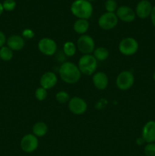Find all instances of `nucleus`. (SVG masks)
I'll return each instance as SVG.
<instances>
[{
    "label": "nucleus",
    "instance_id": "1",
    "mask_svg": "<svg viewBox=\"0 0 155 156\" xmlns=\"http://www.w3.org/2000/svg\"><path fill=\"white\" fill-rule=\"evenodd\" d=\"M59 76L67 84H75L80 80L81 73L76 64L71 62H65L59 66Z\"/></svg>",
    "mask_w": 155,
    "mask_h": 156
},
{
    "label": "nucleus",
    "instance_id": "2",
    "mask_svg": "<svg viewBox=\"0 0 155 156\" xmlns=\"http://www.w3.org/2000/svg\"><path fill=\"white\" fill-rule=\"evenodd\" d=\"M71 12L79 19L88 20L93 14V6L87 0H75L71 5Z\"/></svg>",
    "mask_w": 155,
    "mask_h": 156
},
{
    "label": "nucleus",
    "instance_id": "3",
    "mask_svg": "<svg viewBox=\"0 0 155 156\" xmlns=\"http://www.w3.org/2000/svg\"><path fill=\"white\" fill-rule=\"evenodd\" d=\"M78 67L81 74L85 76H91L96 73V69L97 68V60L92 54L83 55L79 59Z\"/></svg>",
    "mask_w": 155,
    "mask_h": 156
},
{
    "label": "nucleus",
    "instance_id": "4",
    "mask_svg": "<svg viewBox=\"0 0 155 156\" xmlns=\"http://www.w3.org/2000/svg\"><path fill=\"white\" fill-rule=\"evenodd\" d=\"M138 47L139 45L138 41L130 37L123 38L119 44V50L122 54L126 56L135 54L138 50Z\"/></svg>",
    "mask_w": 155,
    "mask_h": 156
},
{
    "label": "nucleus",
    "instance_id": "5",
    "mask_svg": "<svg viewBox=\"0 0 155 156\" xmlns=\"http://www.w3.org/2000/svg\"><path fill=\"white\" fill-rule=\"evenodd\" d=\"M135 82V76L132 72L124 70L117 76L115 84L117 88L121 91H126L132 87Z\"/></svg>",
    "mask_w": 155,
    "mask_h": 156
},
{
    "label": "nucleus",
    "instance_id": "6",
    "mask_svg": "<svg viewBox=\"0 0 155 156\" xmlns=\"http://www.w3.org/2000/svg\"><path fill=\"white\" fill-rule=\"evenodd\" d=\"M76 46L78 50L83 55L91 54L95 49V42L91 36L84 34L79 37Z\"/></svg>",
    "mask_w": 155,
    "mask_h": 156
},
{
    "label": "nucleus",
    "instance_id": "7",
    "mask_svg": "<svg viewBox=\"0 0 155 156\" xmlns=\"http://www.w3.org/2000/svg\"><path fill=\"white\" fill-rule=\"evenodd\" d=\"M37 47L42 54L47 56H53L57 51V44L56 41L49 37H43L40 40Z\"/></svg>",
    "mask_w": 155,
    "mask_h": 156
},
{
    "label": "nucleus",
    "instance_id": "8",
    "mask_svg": "<svg viewBox=\"0 0 155 156\" xmlns=\"http://www.w3.org/2000/svg\"><path fill=\"white\" fill-rule=\"evenodd\" d=\"M118 18L115 13L106 12L100 15L98 19V25L104 30H109L113 29L118 24Z\"/></svg>",
    "mask_w": 155,
    "mask_h": 156
},
{
    "label": "nucleus",
    "instance_id": "9",
    "mask_svg": "<svg viewBox=\"0 0 155 156\" xmlns=\"http://www.w3.org/2000/svg\"><path fill=\"white\" fill-rule=\"evenodd\" d=\"M69 111L75 115H81L84 114L88 109V105L83 98L78 96L71 98L68 103Z\"/></svg>",
    "mask_w": 155,
    "mask_h": 156
},
{
    "label": "nucleus",
    "instance_id": "10",
    "mask_svg": "<svg viewBox=\"0 0 155 156\" xmlns=\"http://www.w3.org/2000/svg\"><path fill=\"white\" fill-rule=\"evenodd\" d=\"M21 149L26 153H31L37 149L39 141L36 136L33 133H28L22 137L20 143Z\"/></svg>",
    "mask_w": 155,
    "mask_h": 156
},
{
    "label": "nucleus",
    "instance_id": "11",
    "mask_svg": "<svg viewBox=\"0 0 155 156\" xmlns=\"http://www.w3.org/2000/svg\"><path fill=\"white\" fill-rule=\"evenodd\" d=\"M116 16L118 19H120L124 22L130 23L135 19V12L132 9L126 5H122L119 7L116 10Z\"/></svg>",
    "mask_w": 155,
    "mask_h": 156
},
{
    "label": "nucleus",
    "instance_id": "12",
    "mask_svg": "<svg viewBox=\"0 0 155 156\" xmlns=\"http://www.w3.org/2000/svg\"><path fill=\"white\" fill-rule=\"evenodd\" d=\"M152 9L153 6L150 2L147 0H141L137 4L135 8V15L141 19H145L150 16Z\"/></svg>",
    "mask_w": 155,
    "mask_h": 156
},
{
    "label": "nucleus",
    "instance_id": "13",
    "mask_svg": "<svg viewBox=\"0 0 155 156\" xmlns=\"http://www.w3.org/2000/svg\"><path fill=\"white\" fill-rule=\"evenodd\" d=\"M141 137L147 143H155V121L149 120L143 126Z\"/></svg>",
    "mask_w": 155,
    "mask_h": 156
},
{
    "label": "nucleus",
    "instance_id": "14",
    "mask_svg": "<svg viewBox=\"0 0 155 156\" xmlns=\"http://www.w3.org/2000/svg\"><path fill=\"white\" fill-rule=\"evenodd\" d=\"M58 82V78L53 72H46L42 75L40 80V87L49 90L56 86Z\"/></svg>",
    "mask_w": 155,
    "mask_h": 156
},
{
    "label": "nucleus",
    "instance_id": "15",
    "mask_svg": "<svg viewBox=\"0 0 155 156\" xmlns=\"http://www.w3.org/2000/svg\"><path fill=\"white\" fill-rule=\"evenodd\" d=\"M92 82L94 87L98 90H104L107 88L109 79L103 72H97L93 75Z\"/></svg>",
    "mask_w": 155,
    "mask_h": 156
},
{
    "label": "nucleus",
    "instance_id": "16",
    "mask_svg": "<svg viewBox=\"0 0 155 156\" xmlns=\"http://www.w3.org/2000/svg\"><path fill=\"white\" fill-rule=\"evenodd\" d=\"M7 46L13 51H19L24 47L25 41L24 39L20 35H11L6 41Z\"/></svg>",
    "mask_w": 155,
    "mask_h": 156
},
{
    "label": "nucleus",
    "instance_id": "17",
    "mask_svg": "<svg viewBox=\"0 0 155 156\" xmlns=\"http://www.w3.org/2000/svg\"><path fill=\"white\" fill-rule=\"evenodd\" d=\"M90 27V24L88 20L87 19H79L76 20L73 24V29L74 32L78 34L84 35L86 34L87 32L88 31Z\"/></svg>",
    "mask_w": 155,
    "mask_h": 156
},
{
    "label": "nucleus",
    "instance_id": "18",
    "mask_svg": "<svg viewBox=\"0 0 155 156\" xmlns=\"http://www.w3.org/2000/svg\"><path fill=\"white\" fill-rule=\"evenodd\" d=\"M48 133V126L43 121L36 122L32 127V133L36 137H43Z\"/></svg>",
    "mask_w": 155,
    "mask_h": 156
},
{
    "label": "nucleus",
    "instance_id": "19",
    "mask_svg": "<svg viewBox=\"0 0 155 156\" xmlns=\"http://www.w3.org/2000/svg\"><path fill=\"white\" fill-rule=\"evenodd\" d=\"M92 55L97 61H105L109 57V53L105 47H99L94 49Z\"/></svg>",
    "mask_w": 155,
    "mask_h": 156
},
{
    "label": "nucleus",
    "instance_id": "20",
    "mask_svg": "<svg viewBox=\"0 0 155 156\" xmlns=\"http://www.w3.org/2000/svg\"><path fill=\"white\" fill-rule=\"evenodd\" d=\"M62 50L65 56L71 57L75 55L76 51H77V46L71 41H67L63 44Z\"/></svg>",
    "mask_w": 155,
    "mask_h": 156
},
{
    "label": "nucleus",
    "instance_id": "21",
    "mask_svg": "<svg viewBox=\"0 0 155 156\" xmlns=\"http://www.w3.org/2000/svg\"><path fill=\"white\" fill-rule=\"evenodd\" d=\"M13 58V50L8 46H3L0 48V59L5 62L10 61Z\"/></svg>",
    "mask_w": 155,
    "mask_h": 156
},
{
    "label": "nucleus",
    "instance_id": "22",
    "mask_svg": "<svg viewBox=\"0 0 155 156\" xmlns=\"http://www.w3.org/2000/svg\"><path fill=\"white\" fill-rule=\"evenodd\" d=\"M70 96L68 92L65 91H60L56 93V100L57 101L58 103L59 104H65L68 103L70 100Z\"/></svg>",
    "mask_w": 155,
    "mask_h": 156
},
{
    "label": "nucleus",
    "instance_id": "23",
    "mask_svg": "<svg viewBox=\"0 0 155 156\" xmlns=\"http://www.w3.org/2000/svg\"><path fill=\"white\" fill-rule=\"evenodd\" d=\"M47 95H48L47 90L42 88V87H39L35 91V98L40 101H43L45 100L47 98Z\"/></svg>",
    "mask_w": 155,
    "mask_h": 156
},
{
    "label": "nucleus",
    "instance_id": "24",
    "mask_svg": "<svg viewBox=\"0 0 155 156\" xmlns=\"http://www.w3.org/2000/svg\"><path fill=\"white\" fill-rule=\"evenodd\" d=\"M105 9L106 12L114 13L115 11L117 10V3L115 0H106L105 2Z\"/></svg>",
    "mask_w": 155,
    "mask_h": 156
},
{
    "label": "nucleus",
    "instance_id": "25",
    "mask_svg": "<svg viewBox=\"0 0 155 156\" xmlns=\"http://www.w3.org/2000/svg\"><path fill=\"white\" fill-rule=\"evenodd\" d=\"M4 10L8 12H12L16 7V2L15 0H5L2 3Z\"/></svg>",
    "mask_w": 155,
    "mask_h": 156
},
{
    "label": "nucleus",
    "instance_id": "26",
    "mask_svg": "<svg viewBox=\"0 0 155 156\" xmlns=\"http://www.w3.org/2000/svg\"><path fill=\"white\" fill-rule=\"evenodd\" d=\"M144 151L146 156H155V143H147Z\"/></svg>",
    "mask_w": 155,
    "mask_h": 156
},
{
    "label": "nucleus",
    "instance_id": "27",
    "mask_svg": "<svg viewBox=\"0 0 155 156\" xmlns=\"http://www.w3.org/2000/svg\"><path fill=\"white\" fill-rule=\"evenodd\" d=\"M35 33L33 30L30 28H26L24 29L22 31V34H21V37H22L24 39L27 40H30L32 38L34 37Z\"/></svg>",
    "mask_w": 155,
    "mask_h": 156
},
{
    "label": "nucleus",
    "instance_id": "28",
    "mask_svg": "<svg viewBox=\"0 0 155 156\" xmlns=\"http://www.w3.org/2000/svg\"><path fill=\"white\" fill-rule=\"evenodd\" d=\"M6 41H7V39H6V37L5 35V34L0 30V48L5 45V44L6 43Z\"/></svg>",
    "mask_w": 155,
    "mask_h": 156
},
{
    "label": "nucleus",
    "instance_id": "29",
    "mask_svg": "<svg viewBox=\"0 0 155 156\" xmlns=\"http://www.w3.org/2000/svg\"><path fill=\"white\" fill-rule=\"evenodd\" d=\"M150 20H151L153 25L155 27V6H153V9H152L151 14H150Z\"/></svg>",
    "mask_w": 155,
    "mask_h": 156
},
{
    "label": "nucleus",
    "instance_id": "30",
    "mask_svg": "<svg viewBox=\"0 0 155 156\" xmlns=\"http://www.w3.org/2000/svg\"><path fill=\"white\" fill-rule=\"evenodd\" d=\"M144 143H145V141H144V140L141 136L136 140V144L138 145V146H142V145L144 144Z\"/></svg>",
    "mask_w": 155,
    "mask_h": 156
},
{
    "label": "nucleus",
    "instance_id": "31",
    "mask_svg": "<svg viewBox=\"0 0 155 156\" xmlns=\"http://www.w3.org/2000/svg\"><path fill=\"white\" fill-rule=\"evenodd\" d=\"M3 11H4V9H3V6H2V4L1 2H0V15L2 14Z\"/></svg>",
    "mask_w": 155,
    "mask_h": 156
},
{
    "label": "nucleus",
    "instance_id": "32",
    "mask_svg": "<svg viewBox=\"0 0 155 156\" xmlns=\"http://www.w3.org/2000/svg\"><path fill=\"white\" fill-rule=\"evenodd\" d=\"M153 81L155 82V71H154V73H153Z\"/></svg>",
    "mask_w": 155,
    "mask_h": 156
},
{
    "label": "nucleus",
    "instance_id": "33",
    "mask_svg": "<svg viewBox=\"0 0 155 156\" xmlns=\"http://www.w3.org/2000/svg\"><path fill=\"white\" fill-rule=\"evenodd\" d=\"M87 1H88V2H94V1H95V0H87Z\"/></svg>",
    "mask_w": 155,
    "mask_h": 156
},
{
    "label": "nucleus",
    "instance_id": "34",
    "mask_svg": "<svg viewBox=\"0 0 155 156\" xmlns=\"http://www.w3.org/2000/svg\"><path fill=\"white\" fill-rule=\"evenodd\" d=\"M154 34H155V33H154Z\"/></svg>",
    "mask_w": 155,
    "mask_h": 156
}]
</instances>
